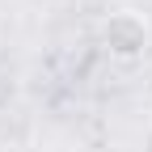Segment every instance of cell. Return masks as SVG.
I'll use <instances>...</instances> for the list:
<instances>
[{
	"label": "cell",
	"mask_w": 152,
	"mask_h": 152,
	"mask_svg": "<svg viewBox=\"0 0 152 152\" xmlns=\"http://www.w3.org/2000/svg\"><path fill=\"white\" fill-rule=\"evenodd\" d=\"M102 34H106V47H110L114 55H123V59L140 55L144 42H148V26H144V17H140V13H131V9L110 13V21H106Z\"/></svg>",
	"instance_id": "6da1fadb"
}]
</instances>
